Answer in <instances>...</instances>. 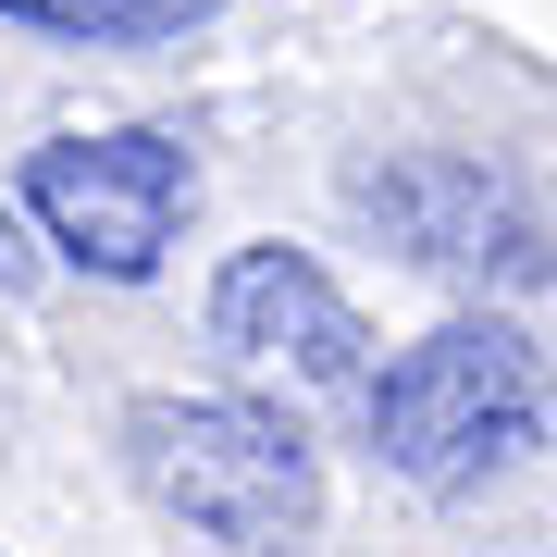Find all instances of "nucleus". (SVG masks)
<instances>
[{
	"mask_svg": "<svg viewBox=\"0 0 557 557\" xmlns=\"http://www.w3.org/2000/svg\"><path fill=\"white\" fill-rule=\"evenodd\" d=\"M124 471L161 520H186L236 557H310V533H322L310 434L248 397H137L124 409Z\"/></svg>",
	"mask_w": 557,
	"mask_h": 557,
	"instance_id": "nucleus-1",
	"label": "nucleus"
},
{
	"mask_svg": "<svg viewBox=\"0 0 557 557\" xmlns=\"http://www.w3.org/2000/svg\"><path fill=\"white\" fill-rule=\"evenodd\" d=\"M372 446H384V471L434 483V496L533 458L545 446V359H533V335L520 322H434L421 347H397L384 384H372Z\"/></svg>",
	"mask_w": 557,
	"mask_h": 557,
	"instance_id": "nucleus-2",
	"label": "nucleus"
},
{
	"mask_svg": "<svg viewBox=\"0 0 557 557\" xmlns=\"http://www.w3.org/2000/svg\"><path fill=\"white\" fill-rule=\"evenodd\" d=\"M186 199H199V161L174 137H149V124H124V137H50L25 161L38 236L100 285H149L161 248L186 236Z\"/></svg>",
	"mask_w": 557,
	"mask_h": 557,
	"instance_id": "nucleus-3",
	"label": "nucleus"
},
{
	"mask_svg": "<svg viewBox=\"0 0 557 557\" xmlns=\"http://www.w3.org/2000/svg\"><path fill=\"white\" fill-rule=\"evenodd\" d=\"M359 211L384 223L397 260H421V273H446V285H545L533 199H520L508 174H483V161H458V149H409V161H384V174H359Z\"/></svg>",
	"mask_w": 557,
	"mask_h": 557,
	"instance_id": "nucleus-4",
	"label": "nucleus"
},
{
	"mask_svg": "<svg viewBox=\"0 0 557 557\" xmlns=\"http://www.w3.org/2000/svg\"><path fill=\"white\" fill-rule=\"evenodd\" d=\"M211 335L236 359H260V372H298V384H359V359H372L359 310L335 298V273L310 248H236L211 273Z\"/></svg>",
	"mask_w": 557,
	"mask_h": 557,
	"instance_id": "nucleus-5",
	"label": "nucleus"
},
{
	"mask_svg": "<svg viewBox=\"0 0 557 557\" xmlns=\"http://www.w3.org/2000/svg\"><path fill=\"white\" fill-rule=\"evenodd\" d=\"M223 0H0V25H38V38H87V50H161L199 38Z\"/></svg>",
	"mask_w": 557,
	"mask_h": 557,
	"instance_id": "nucleus-6",
	"label": "nucleus"
},
{
	"mask_svg": "<svg viewBox=\"0 0 557 557\" xmlns=\"http://www.w3.org/2000/svg\"><path fill=\"white\" fill-rule=\"evenodd\" d=\"M25 285H38V248H25V223L0 211V298H25Z\"/></svg>",
	"mask_w": 557,
	"mask_h": 557,
	"instance_id": "nucleus-7",
	"label": "nucleus"
}]
</instances>
